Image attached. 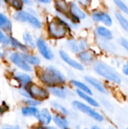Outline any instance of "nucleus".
Instances as JSON below:
<instances>
[{
    "mask_svg": "<svg viewBox=\"0 0 128 129\" xmlns=\"http://www.w3.org/2000/svg\"><path fill=\"white\" fill-rule=\"evenodd\" d=\"M38 77L42 83L49 88L60 86L66 81L64 74L54 66H49L40 70L38 73Z\"/></svg>",
    "mask_w": 128,
    "mask_h": 129,
    "instance_id": "obj_1",
    "label": "nucleus"
},
{
    "mask_svg": "<svg viewBox=\"0 0 128 129\" xmlns=\"http://www.w3.org/2000/svg\"><path fill=\"white\" fill-rule=\"evenodd\" d=\"M48 36L54 39H60L66 37L70 31L69 26L63 19L59 17L52 18L47 25Z\"/></svg>",
    "mask_w": 128,
    "mask_h": 129,
    "instance_id": "obj_2",
    "label": "nucleus"
},
{
    "mask_svg": "<svg viewBox=\"0 0 128 129\" xmlns=\"http://www.w3.org/2000/svg\"><path fill=\"white\" fill-rule=\"evenodd\" d=\"M94 70L98 75L112 82L120 84L121 82V78L116 70L112 67L103 61L94 62Z\"/></svg>",
    "mask_w": 128,
    "mask_h": 129,
    "instance_id": "obj_3",
    "label": "nucleus"
},
{
    "mask_svg": "<svg viewBox=\"0 0 128 129\" xmlns=\"http://www.w3.org/2000/svg\"><path fill=\"white\" fill-rule=\"evenodd\" d=\"M13 18L20 23H27L35 29L41 28V22L34 14L26 11H17L13 15Z\"/></svg>",
    "mask_w": 128,
    "mask_h": 129,
    "instance_id": "obj_4",
    "label": "nucleus"
},
{
    "mask_svg": "<svg viewBox=\"0 0 128 129\" xmlns=\"http://www.w3.org/2000/svg\"><path fill=\"white\" fill-rule=\"evenodd\" d=\"M24 88L26 89L31 98L38 101L41 102L49 98V91L35 83L30 82Z\"/></svg>",
    "mask_w": 128,
    "mask_h": 129,
    "instance_id": "obj_5",
    "label": "nucleus"
},
{
    "mask_svg": "<svg viewBox=\"0 0 128 129\" xmlns=\"http://www.w3.org/2000/svg\"><path fill=\"white\" fill-rule=\"evenodd\" d=\"M72 105L77 110H78L81 112L87 114L88 116H89L90 117H91L92 119H94V120H96L97 122H103L104 120L103 116L100 113H99L98 112L94 110L91 107L83 104L82 102H80L78 101H74L72 102Z\"/></svg>",
    "mask_w": 128,
    "mask_h": 129,
    "instance_id": "obj_6",
    "label": "nucleus"
},
{
    "mask_svg": "<svg viewBox=\"0 0 128 129\" xmlns=\"http://www.w3.org/2000/svg\"><path fill=\"white\" fill-rule=\"evenodd\" d=\"M91 17L94 21L97 23H102L104 26L107 27H110L113 24V20L111 15L103 11H94L91 14Z\"/></svg>",
    "mask_w": 128,
    "mask_h": 129,
    "instance_id": "obj_7",
    "label": "nucleus"
},
{
    "mask_svg": "<svg viewBox=\"0 0 128 129\" xmlns=\"http://www.w3.org/2000/svg\"><path fill=\"white\" fill-rule=\"evenodd\" d=\"M35 44H36L37 49L38 50L40 54L45 59H46L48 60H51L54 59V55L52 50L51 49V48L49 47L48 43L43 39L38 38L35 41Z\"/></svg>",
    "mask_w": 128,
    "mask_h": 129,
    "instance_id": "obj_8",
    "label": "nucleus"
},
{
    "mask_svg": "<svg viewBox=\"0 0 128 129\" xmlns=\"http://www.w3.org/2000/svg\"><path fill=\"white\" fill-rule=\"evenodd\" d=\"M9 60L12 63H14L15 66H17L20 70L25 71V72H31L32 68L30 65H29L21 57L20 53L17 52H13L9 56Z\"/></svg>",
    "mask_w": 128,
    "mask_h": 129,
    "instance_id": "obj_9",
    "label": "nucleus"
},
{
    "mask_svg": "<svg viewBox=\"0 0 128 129\" xmlns=\"http://www.w3.org/2000/svg\"><path fill=\"white\" fill-rule=\"evenodd\" d=\"M59 55L60 57V58L69 66H70L71 67L77 70H80L82 71L84 70V66L82 65V63H81L80 62L72 59L68 54L66 51H65L64 50H60L59 51Z\"/></svg>",
    "mask_w": 128,
    "mask_h": 129,
    "instance_id": "obj_10",
    "label": "nucleus"
},
{
    "mask_svg": "<svg viewBox=\"0 0 128 129\" xmlns=\"http://www.w3.org/2000/svg\"><path fill=\"white\" fill-rule=\"evenodd\" d=\"M96 33L97 35V36L102 39H105V40H108V41H111L113 39V33L112 32V30L104 26V25H100L97 26L96 29Z\"/></svg>",
    "mask_w": 128,
    "mask_h": 129,
    "instance_id": "obj_11",
    "label": "nucleus"
},
{
    "mask_svg": "<svg viewBox=\"0 0 128 129\" xmlns=\"http://www.w3.org/2000/svg\"><path fill=\"white\" fill-rule=\"evenodd\" d=\"M77 57L80 60L81 63H85V64H90L93 62H94L95 60V55L91 50H84L78 52L77 54Z\"/></svg>",
    "mask_w": 128,
    "mask_h": 129,
    "instance_id": "obj_12",
    "label": "nucleus"
},
{
    "mask_svg": "<svg viewBox=\"0 0 128 129\" xmlns=\"http://www.w3.org/2000/svg\"><path fill=\"white\" fill-rule=\"evenodd\" d=\"M69 12L70 14L75 19L81 20L87 17L86 13L75 2H71L69 5Z\"/></svg>",
    "mask_w": 128,
    "mask_h": 129,
    "instance_id": "obj_13",
    "label": "nucleus"
},
{
    "mask_svg": "<svg viewBox=\"0 0 128 129\" xmlns=\"http://www.w3.org/2000/svg\"><path fill=\"white\" fill-rule=\"evenodd\" d=\"M12 22L11 20L3 13L0 12V29L4 33H11L12 32Z\"/></svg>",
    "mask_w": 128,
    "mask_h": 129,
    "instance_id": "obj_14",
    "label": "nucleus"
},
{
    "mask_svg": "<svg viewBox=\"0 0 128 129\" xmlns=\"http://www.w3.org/2000/svg\"><path fill=\"white\" fill-rule=\"evenodd\" d=\"M14 78L23 88H26L27 85L29 84L32 81V79L29 75L22 72H17L14 75Z\"/></svg>",
    "mask_w": 128,
    "mask_h": 129,
    "instance_id": "obj_15",
    "label": "nucleus"
},
{
    "mask_svg": "<svg viewBox=\"0 0 128 129\" xmlns=\"http://www.w3.org/2000/svg\"><path fill=\"white\" fill-rule=\"evenodd\" d=\"M36 118L38 119L39 122L43 125H49L52 119V116H51L49 110L46 108L42 109L41 111H38V113Z\"/></svg>",
    "mask_w": 128,
    "mask_h": 129,
    "instance_id": "obj_16",
    "label": "nucleus"
},
{
    "mask_svg": "<svg viewBox=\"0 0 128 129\" xmlns=\"http://www.w3.org/2000/svg\"><path fill=\"white\" fill-rule=\"evenodd\" d=\"M84 79L86 80V82L88 83H89L91 85H92L94 88H96L100 92L103 93V94H106L107 92L106 88H105V86L103 85V84L100 81H99L98 79H97L96 78H94L92 76H85L84 77Z\"/></svg>",
    "mask_w": 128,
    "mask_h": 129,
    "instance_id": "obj_17",
    "label": "nucleus"
},
{
    "mask_svg": "<svg viewBox=\"0 0 128 129\" xmlns=\"http://www.w3.org/2000/svg\"><path fill=\"white\" fill-rule=\"evenodd\" d=\"M21 57L23 58V60L29 64V65H33V66H38L41 63V60L38 57L35 55H32L30 54H28L27 52H21L20 53Z\"/></svg>",
    "mask_w": 128,
    "mask_h": 129,
    "instance_id": "obj_18",
    "label": "nucleus"
},
{
    "mask_svg": "<svg viewBox=\"0 0 128 129\" xmlns=\"http://www.w3.org/2000/svg\"><path fill=\"white\" fill-rule=\"evenodd\" d=\"M23 44L28 47V48H35L36 47V44H35V41L34 40V38L32 36V35L26 31V32H24L23 34Z\"/></svg>",
    "mask_w": 128,
    "mask_h": 129,
    "instance_id": "obj_19",
    "label": "nucleus"
},
{
    "mask_svg": "<svg viewBox=\"0 0 128 129\" xmlns=\"http://www.w3.org/2000/svg\"><path fill=\"white\" fill-rule=\"evenodd\" d=\"M115 17L118 21V23H119V25L121 26V27L128 33V20L127 18L121 13L119 11H116L115 13Z\"/></svg>",
    "mask_w": 128,
    "mask_h": 129,
    "instance_id": "obj_20",
    "label": "nucleus"
},
{
    "mask_svg": "<svg viewBox=\"0 0 128 129\" xmlns=\"http://www.w3.org/2000/svg\"><path fill=\"white\" fill-rule=\"evenodd\" d=\"M54 122L60 129H69V123L67 119L59 114H56L53 117Z\"/></svg>",
    "mask_w": 128,
    "mask_h": 129,
    "instance_id": "obj_21",
    "label": "nucleus"
},
{
    "mask_svg": "<svg viewBox=\"0 0 128 129\" xmlns=\"http://www.w3.org/2000/svg\"><path fill=\"white\" fill-rule=\"evenodd\" d=\"M49 91L53 95L58 97L60 98H66L67 95V91L63 87L60 86H55L49 88Z\"/></svg>",
    "mask_w": 128,
    "mask_h": 129,
    "instance_id": "obj_22",
    "label": "nucleus"
},
{
    "mask_svg": "<svg viewBox=\"0 0 128 129\" xmlns=\"http://www.w3.org/2000/svg\"><path fill=\"white\" fill-rule=\"evenodd\" d=\"M76 92H77L78 95L81 98H82L83 100H84L90 105L94 106V107H99V103L95 99H94L93 98H91L90 94H87L85 92H83V91H80L78 89L76 90Z\"/></svg>",
    "mask_w": 128,
    "mask_h": 129,
    "instance_id": "obj_23",
    "label": "nucleus"
},
{
    "mask_svg": "<svg viewBox=\"0 0 128 129\" xmlns=\"http://www.w3.org/2000/svg\"><path fill=\"white\" fill-rule=\"evenodd\" d=\"M66 46H67L68 49L70 51H72V53L78 54V52L81 51V48H80V45H79V42L77 39H68L67 42H66Z\"/></svg>",
    "mask_w": 128,
    "mask_h": 129,
    "instance_id": "obj_24",
    "label": "nucleus"
},
{
    "mask_svg": "<svg viewBox=\"0 0 128 129\" xmlns=\"http://www.w3.org/2000/svg\"><path fill=\"white\" fill-rule=\"evenodd\" d=\"M10 45L15 49L20 50L21 52H26L28 51V47H26L24 44L18 41L14 37L10 36Z\"/></svg>",
    "mask_w": 128,
    "mask_h": 129,
    "instance_id": "obj_25",
    "label": "nucleus"
},
{
    "mask_svg": "<svg viewBox=\"0 0 128 129\" xmlns=\"http://www.w3.org/2000/svg\"><path fill=\"white\" fill-rule=\"evenodd\" d=\"M22 114L24 116H37L38 110L35 107H23L21 110Z\"/></svg>",
    "mask_w": 128,
    "mask_h": 129,
    "instance_id": "obj_26",
    "label": "nucleus"
},
{
    "mask_svg": "<svg viewBox=\"0 0 128 129\" xmlns=\"http://www.w3.org/2000/svg\"><path fill=\"white\" fill-rule=\"evenodd\" d=\"M72 83L78 89V90H80V91H83V92H85V93H87V94H90V95H92V91H91V89L87 85H85L84 83H83V82H80V81H78V80H72Z\"/></svg>",
    "mask_w": 128,
    "mask_h": 129,
    "instance_id": "obj_27",
    "label": "nucleus"
},
{
    "mask_svg": "<svg viewBox=\"0 0 128 129\" xmlns=\"http://www.w3.org/2000/svg\"><path fill=\"white\" fill-rule=\"evenodd\" d=\"M115 6L124 14L128 15V6L122 0H112Z\"/></svg>",
    "mask_w": 128,
    "mask_h": 129,
    "instance_id": "obj_28",
    "label": "nucleus"
},
{
    "mask_svg": "<svg viewBox=\"0 0 128 129\" xmlns=\"http://www.w3.org/2000/svg\"><path fill=\"white\" fill-rule=\"evenodd\" d=\"M0 44L3 45H10V36H7L2 29H0Z\"/></svg>",
    "mask_w": 128,
    "mask_h": 129,
    "instance_id": "obj_29",
    "label": "nucleus"
},
{
    "mask_svg": "<svg viewBox=\"0 0 128 129\" xmlns=\"http://www.w3.org/2000/svg\"><path fill=\"white\" fill-rule=\"evenodd\" d=\"M79 42V45H80V48H81V51H84V50H87L88 49V47H89V45H88V42L86 39H81L80 40H78Z\"/></svg>",
    "mask_w": 128,
    "mask_h": 129,
    "instance_id": "obj_30",
    "label": "nucleus"
},
{
    "mask_svg": "<svg viewBox=\"0 0 128 129\" xmlns=\"http://www.w3.org/2000/svg\"><path fill=\"white\" fill-rule=\"evenodd\" d=\"M24 103H25L26 104H27L28 106H30V107H35V106H37V105H38V104H41L40 101H38L34 100V99H32V100H31V99L25 100V101H24Z\"/></svg>",
    "mask_w": 128,
    "mask_h": 129,
    "instance_id": "obj_31",
    "label": "nucleus"
},
{
    "mask_svg": "<svg viewBox=\"0 0 128 129\" xmlns=\"http://www.w3.org/2000/svg\"><path fill=\"white\" fill-rule=\"evenodd\" d=\"M119 43L121 47L128 53V39L122 37L119 39Z\"/></svg>",
    "mask_w": 128,
    "mask_h": 129,
    "instance_id": "obj_32",
    "label": "nucleus"
},
{
    "mask_svg": "<svg viewBox=\"0 0 128 129\" xmlns=\"http://www.w3.org/2000/svg\"><path fill=\"white\" fill-rule=\"evenodd\" d=\"M81 7H88L91 4V0H78Z\"/></svg>",
    "mask_w": 128,
    "mask_h": 129,
    "instance_id": "obj_33",
    "label": "nucleus"
},
{
    "mask_svg": "<svg viewBox=\"0 0 128 129\" xmlns=\"http://www.w3.org/2000/svg\"><path fill=\"white\" fill-rule=\"evenodd\" d=\"M0 129H20L18 125H3L0 127Z\"/></svg>",
    "mask_w": 128,
    "mask_h": 129,
    "instance_id": "obj_34",
    "label": "nucleus"
},
{
    "mask_svg": "<svg viewBox=\"0 0 128 129\" xmlns=\"http://www.w3.org/2000/svg\"><path fill=\"white\" fill-rule=\"evenodd\" d=\"M54 107H57V108H58L63 113H64V114H67V113H68V111H67L63 107H62V105H60V104H57V103H54Z\"/></svg>",
    "mask_w": 128,
    "mask_h": 129,
    "instance_id": "obj_35",
    "label": "nucleus"
},
{
    "mask_svg": "<svg viewBox=\"0 0 128 129\" xmlns=\"http://www.w3.org/2000/svg\"><path fill=\"white\" fill-rule=\"evenodd\" d=\"M8 105H6L5 103H3V104L0 106V116L2 115L5 112H6L8 110Z\"/></svg>",
    "mask_w": 128,
    "mask_h": 129,
    "instance_id": "obj_36",
    "label": "nucleus"
},
{
    "mask_svg": "<svg viewBox=\"0 0 128 129\" xmlns=\"http://www.w3.org/2000/svg\"><path fill=\"white\" fill-rule=\"evenodd\" d=\"M122 73L125 76H128V60L126 61V63L124 64V66L122 67Z\"/></svg>",
    "mask_w": 128,
    "mask_h": 129,
    "instance_id": "obj_37",
    "label": "nucleus"
},
{
    "mask_svg": "<svg viewBox=\"0 0 128 129\" xmlns=\"http://www.w3.org/2000/svg\"><path fill=\"white\" fill-rule=\"evenodd\" d=\"M4 56H5V51L2 47H0V58H2Z\"/></svg>",
    "mask_w": 128,
    "mask_h": 129,
    "instance_id": "obj_38",
    "label": "nucleus"
},
{
    "mask_svg": "<svg viewBox=\"0 0 128 129\" xmlns=\"http://www.w3.org/2000/svg\"><path fill=\"white\" fill-rule=\"evenodd\" d=\"M37 1L41 3H44V4H48L51 2V0H37Z\"/></svg>",
    "mask_w": 128,
    "mask_h": 129,
    "instance_id": "obj_39",
    "label": "nucleus"
},
{
    "mask_svg": "<svg viewBox=\"0 0 128 129\" xmlns=\"http://www.w3.org/2000/svg\"><path fill=\"white\" fill-rule=\"evenodd\" d=\"M34 129H48V128H45L44 126H36Z\"/></svg>",
    "mask_w": 128,
    "mask_h": 129,
    "instance_id": "obj_40",
    "label": "nucleus"
},
{
    "mask_svg": "<svg viewBox=\"0 0 128 129\" xmlns=\"http://www.w3.org/2000/svg\"><path fill=\"white\" fill-rule=\"evenodd\" d=\"M91 129H101V128H99L98 126H96V125H95V126H93V127H92V128H91Z\"/></svg>",
    "mask_w": 128,
    "mask_h": 129,
    "instance_id": "obj_41",
    "label": "nucleus"
},
{
    "mask_svg": "<svg viewBox=\"0 0 128 129\" xmlns=\"http://www.w3.org/2000/svg\"><path fill=\"white\" fill-rule=\"evenodd\" d=\"M48 129H57V128H54V127H50V128H48Z\"/></svg>",
    "mask_w": 128,
    "mask_h": 129,
    "instance_id": "obj_42",
    "label": "nucleus"
},
{
    "mask_svg": "<svg viewBox=\"0 0 128 129\" xmlns=\"http://www.w3.org/2000/svg\"><path fill=\"white\" fill-rule=\"evenodd\" d=\"M4 1H5V0H0V2H4Z\"/></svg>",
    "mask_w": 128,
    "mask_h": 129,
    "instance_id": "obj_43",
    "label": "nucleus"
},
{
    "mask_svg": "<svg viewBox=\"0 0 128 129\" xmlns=\"http://www.w3.org/2000/svg\"><path fill=\"white\" fill-rule=\"evenodd\" d=\"M111 129H116V128H111Z\"/></svg>",
    "mask_w": 128,
    "mask_h": 129,
    "instance_id": "obj_44",
    "label": "nucleus"
},
{
    "mask_svg": "<svg viewBox=\"0 0 128 129\" xmlns=\"http://www.w3.org/2000/svg\"><path fill=\"white\" fill-rule=\"evenodd\" d=\"M0 6H1V4H0Z\"/></svg>",
    "mask_w": 128,
    "mask_h": 129,
    "instance_id": "obj_45",
    "label": "nucleus"
},
{
    "mask_svg": "<svg viewBox=\"0 0 128 129\" xmlns=\"http://www.w3.org/2000/svg\"><path fill=\"white\" fill-rule=\"evenodd\" d=\"M85 129H88V128H85Z\"/></svg>",
    "mask_w": 128,
    "mask_h": 129,
    "instance_id": "obj_46",
    "label": "nucleus"
},
{
    "mask_svg": "<svg viewBox=\"0 0 128 129\" xmlns=\"http://www.w3.org/2000/svg\"><path fill=\"white\" fill-rule=\"evenodd\" d=\"M127 129H128V128H127Z\"/></svg>",
    "mask_w": 128,
    "mask_h": 129,
    "instance_id": "obj_47",
    "label": "nucleus"
}]
</instances>
